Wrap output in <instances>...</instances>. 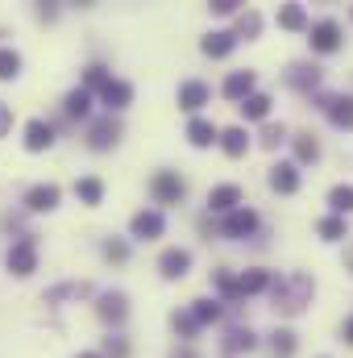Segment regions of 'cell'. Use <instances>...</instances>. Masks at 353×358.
<instances>
[{
	"instance_id": "cell-1",
	"label": "cell",
	"mask_w": 353,
	"mask_h": 358,
	"mask_svg": "<svg viewBox=\"0 0 353 358\" xmlns=\"http://www.w3.org/2000/svg\"><path fill=\"white\" fill-rule=\"evenodd\" d=\"M270 287H274V308H283V313H299L312 300V279L308 275H287Z\"/></svg>"
},
{
	"instance_id": "cell-2",
	"label": "cell",
	"mask_w": 353,
	"mask_h": 358,
	"mask_svg": "<svg viewBox=\"0 0 353 358\" xmlns=\"http://www.w3.org/2000/svg\"><path fill=\"white\" fill-rule=\"evenodd\" d=\"M33 267H38V246H33V238H21L8 250V271L13 275H33Z\"/></svg>"
},
{
	"instance_id": "cell-3",
	"label": "cell",
	"mask_w": 353,
	"mask_h": 358,
	"mask_svg": "<svg viewBox=\"0 0 353 358\" xmlns=\"http://www.w3.org/2000/svg\"><path fill=\"white\" fill-rule=\"evenodd\" d=\"M308 34H312V50H320V55H333L341 46V25L337 21H316Z\"/></svg>"
},
{
	"instance_id": "cell-4",
	"label": "cell",
	"mask_w": 353,
	"mask_h": 358,
	"mask_svg": "<svg viewBox=\"0 0 353 358\" xmlns=\"http://www.w3.org/2000/svg\"><path fill=\"white\" fill-rule=\"evenodd\" d=\"M208 208H212V213H225V217L237 213V208H241V187H237V183L212 187V192H208Z\"/></svg>"
},
{
	"instance_id": "cell-5",
	"label": "cell",
	"mask_w": 353,
	"mask_h": 358,
	"mask_svg": "<svg viewBox=\"0 0 353 358\" xmlns=\"http://www.w3.org/2000/svg\"><path fill=\"white\" fill-rule=\"evenodd\" d=\"M320 108L329 113V121H333V125L353 129V96H320Z\"/></svg>"
},
{
	"instance_id": "cell-6",
	"label": "cell",
	"mask_w": 353,
	"mask_h": 358,
	"mask_svg": "<svg viewBox=\"0 0 353 358\" xmlns=\"http://www.w3.org/2000/svg\"><path fill=\"white\" fill-rule=\"evenodd\" d=\"M150 187H154V196H158L163 204H179V200H183V192H187V187H183V179H179L175 171H158Z\"/></svg>"
},
{
	"instance_id": "cell-7",
	"label": "cell",
	"mask_w": 353,
	"mask_h": 358,
	"mask_svg": "<svg viewBox=\"0 0 353 358\" xmlns=\"http://www.w3.org/2000/svg\"><path fill=\"white\" fill-rule=\"evenodd\" d=\"M254 229H258V213L254 208H237V213L225 217V234L229 238H250Z\"/></svg>"
},
{
	"instance_id": "cell-8",
	"label": "cell",
	"mask_w": 353,
	"mask_h": 358,
	"mask_svg": "<svg viewBox=\"0 0 353 358\" xmlns=\"http://www.w3.org/2000/svg\"><path fill=\"white\" fill-rule=\"evenodd\" d=\"M287 84L299 88V92H312L320 84V67H316V63H291V67H287Z\"/></svg>"
},
{
	"instance_id": "cell-9",
	"label": "cell",
	"mask_w": 353,
	"mask_h": 358,
	"mask_svg": "<svg viewBox=\"0 0 353 358\" xmlns=\"http://www.w3.org/2000/svg\"><path fill=\"white\" fill-rule=\"evenodd\" d=\"M117 138H121V125L112 121V117H104V121H96L88 134V146L91 150H108V146H117Z\"/></svg>"
},
{
	"instance_id": "cell-10",
	"label": "cell",
	"mask_w": 353,
	"mask_h": 358,
	"mask_svg": "<svg viewBox=\"0 0 353 358\" xmlns=\"http://www.w3.org/2000/svg\"><path fill=\"white\" fill-rule=\"evenodd\" d=\"M270 187L283 192V196H291V192L299 187V167H295V163H274V167H270Z\"/></svg>"
},
{
	"instance_id": "cell-11",
	"label": "cell",
	"mask_w": 353,
	"mask_h": 358,
	"mask_svg": "<svg viewBox=\"0 0 353 358\" xmlns=\"http://www.w3.org/2000/svg\"><path fill=\"white\" fill-rule=\"evenodd\" d=\"M25 204H29L33 213H50V208H59V187H54V183H38V187H29Z\"/></svg>"
},
{
	"instance_id": "cell-12",
	"label": "cell",
	"mask_w": 353,
	"mask_h": 358,
	"mask_svg": "<svg viewBox=\"0 0 353 358\" xmlns=\"http://www.w3.org/2000/svg\"><path fill=\"white\" fill-rule=\"evenodd\" d=\"M208 84H200V80H187L183 88H179V108H187V113H195V108H204L208 104Z\"/></svg>"
},
{
	"instance_id": "cell-13",
	"label": "cell",
	"mask_w": 353,
	"mask_h": 358,
	"mask_svg": "<svg viewBox=\"0 0 353 358\" xmlns=\"http://www.w3.org/2000/svg\"><path fill=\"white\" fill-rule=\"evenodd\" d=\"M158 267H163V275L167 279H183L187 275V267H191V255L187 250H163V259H158Z\"/></svg>"
},
{
	"instance_id": "cell-14",
	"label": "cell",
	"mask_w": 353,
	"mask_h": 358,
	"mask_svg": "<svg viewBox=\"0 0 353 358\" xmlns=\"http://www.w3.org/2000/svg\"><path fill=\"white\" fill-rule=\"evenodd\" d=\"M100 96H104V104H108V113H117V108H125V104L133 100V88H129L125 80H108V84L100 88Z\"/></svg>"
},
{
	"instance_id": "cell-15",
	"label": "cell",
	"mask_w": 353,
	"mask_h": 358,
	"mask_svg": "<svg viewBox=\"0 0 353 358\" xmlns=\"http://www.w3.org/2000/svg\"><path fill=\"white\" fill-rule=\"evenodd\" d=\"M200 46H204V55H212V59H225V55L237 46V34H229V29H216V34H208Z\"/></svg>"
},
{
	"instance_id": "cell-16",
	"label": "cell",
	"mask_w": 353,
	"mask_h": 358,
	"mask_svg": "<svg viewBox=\"0 0 353 358\" xmlns=\"http://www.w3.org/2000/svg\"><path fill=\"white\" fill-rule=\"evenodd\" d=\"M158 234H163V213H154V208L146 213V208H142V213L133 217V238H146V242H150V238H158Z\"/></svg>"
},
{
	"instance_id": "cell-17",
	"label": "cell",
	"mask_w": 353,
	"mask_h": 358,
	"mask_svg": "<svg viewBox=\"0 0 353 358\" xmlns=\"http://www.w3.org/2000/svg\"><path fill=\"white\" fill-rule=\"evenodd\" d=\"M225 96L229 100H250L254 96V71H233L225 80Z\"/></svg>"
},
{
	"instance_id": "cell-18",
	"label": "cell",
	"mask_w": 353,
	"mask_h": 358,
	"mask_svg": "<svg viewBox=\"0 0 353 358\" xmlns=\"http://www.w3.org/2000/svg\"><path fill=\"white\" fill-rule=\"evenodd\" d=\"M187 138H191V146H212V142H220V129H216L212 121L195 117V121L187 125Z\"/></svg>"
},
{
	"instance_id": "cell-19",
	"label": "cell",
	"mask_w": 353,
	"mask_h": 358,
	"mask_svg": "<svg viewBox=\"0 0 353 358\" xmlns=\"http://www.w3.org/2000/svg\"><path fill=\"white\" fill-rule=\"evenodd\" d=\"M50 142H54V129L46 121H29L25 125V150H46Z\"/></svg>"
},
{
	"instance_id": "cell-20",
	"label": "cell",
	"mask_w": 353,
	"mask_h": 358,
	"mask_svg": "<svg viewBox=\"0 0 353 358\" xmlns=\"http://www.w3.org/2000/svg\"><path fill=\"white\" fill-rule=\"evenodd\" d=\"M125 313H129V308H125V296H121V292H104V296H100V317H104V321L121 325Z\"/></svg>"
},
{
	"instance_id": "cell-21",
	"label": "cell",
	"mask_w": 353,
	"mask_h": 358,
	"mask_svg": "<svg viewBox=\"0 0 353 358\" xmlns=\"http://www.w3.org/2000/svg\"><path fill=\"white\" fill-rule=\"evenodd\" d=\"M220 146H225V155H229V159H241V155H246V146H250V134H246L241 125H233V129H225V134H220Z\"/></svg>"
},
{
	"instance_id": "cell-22",
	"label": "cell",
	"mask_w": 353,
	"mask_h": 358,
	"mask_svg": "<svg viewBox=\"0 0 353 358\" xmlns=\"http://www.w3.org/2000/svg\"><path fill=\"white\" fill-rule=\"evenodd\" d=\"M270 283H274V279H270L266 271H246V275H237V296H254V292H262Z\"/></svg>"
},
{
	"instance_id": "cell-23",
	"label": "cell",
	"mask_w": 353,
	"mask_h": 358,
	"mask_svg": "<svg viewBox=\"0 0 353 358\" xmlns=\"http://www.w3.org/2000/svg\"><path fill=\"white\" fill-rule=\"evenodd\" d=\"M237 108H241L250 121H262L266 113H270V96H266V92H254V96H250V100H241Z\"/></svg>"
},
{
	"instance_id": "cell-24",
	"label": "cell",
	"mask_w": 353,
	"mask_h": 358,
	"mask_svg": "<svg viewBox=\"0 0 353 358\" xmlns=\"http://www.w3.org/2000/svg\"><path fill=\"white\" fill-rule=\"evenodd\" d=\"M75 196H80L84 204H100V200H104V183H100L96 176L80 179V183H75Z\"/></svg>"
},
{
	"instance_id": "cell-25",
	"label": "cell",
	"mask_w": 353,
	"mask_h": 358,
	"mask_svg": "<svg viewBox=\"0 0 353 358\" xmlns=\"http://www.w3.org/2000/svg\"><path fill=\"white\" fill-rule=\"evenodd\" d=\"M278 25H283V29H312V25H308V13H303L299 4H287V8L278 13Z\"/></svg>"
},
{
	"instance_id": "cell-26",
	"label": "cell",
	"mask_w": 353,
	"mask_h": 358,
	"mask_svg": "<svg viewBox=\"0 0 353 358\" xmlns=\"http://www.w3.org/2000/svg\"><path fill=\"white\" fill-rule=\"evenodd\" d=\"M329 204H333L337 217H341V213H353V187L350 183H337V187L329 192Z\"/></svg>"
},
{
	"instance_id": "cell-27",
	"label": "cell",
	"mask_w": 353,
	"mask_h": 358,
	"mask_svg": "<svg viewBox=\"0 0 353 358\" xmlns=\"http://www.w3.org/2000/svg\"><path fill=\"white\" fill-rule=\"evenodd\" d=\"M270 350H274V358H291L295 355V334H291V329H274Z\"/></svg>"
},
{
	"instance_id": "cell-28",
	"label": "cell",
	"mask_w": 353,
	"mask_h": 358,
	"mask_svg": "<svg viewBox=\"0 0 353 358\" xmlns=\"http://www.w3.org/2000/svg\"><path fill=\"white\" fill-rule=\"evenodd\" d=\"M295 159H299V163H316V159H320V142H316L312 134L295 138Z\"/></svg>"
},
{
	"instance_id": "cell-29",
	"label": "cell",
	"mask_w": 353,
	"mask_h": 358,
	"mask_svg": "<svg viewBox=\"0 0 353 358\" xmlns=\"http://www.w3.org/2000/svg\"><path fill=\"white\" fill-rule=\"evenodd\" d=\"M67 117H88V108H91V96H88V88H75L71 96H67Z\"/></svg>"
},
{
	"instance_id": "cell-30",
	"label": "cell",
	"mask_w": 353,
	"mask_h": 358,
	"mask_svg": "<svg viewBox=\"0 0 353 358\" xmlns=\"http://www.w3.org/2000/svg\"><path fill=\"white\" fill-rule=\"evenodd\" d=\"M316 234H320L324 242H337V238H345V217H324V221L316 225Z\"/></svg>"
},
{
	"instance_id": "cell-31",
	"label": "cell",
	"mask_w": 353,
	"mask_h": 358,
	"mask_svg": "<svg viewBox=\"0 0 353 358\" xmlns=\"http://www.w3.org/2000/svg\"><path fill=\"white\" fill-rule=\"evenodd\" d=\"M216 317H220V304L195 300V308H191V321H195V325H208V321H216Z\"/></svg>"
},
{
	"instance_id": "cell-32",
	"label": "cell",
	"mask_w": 353,
	"mask_h": 358,
	"mask_svg": "<svg viewBox=\"0 0 353 358\" xmlns=\"http://www.w3.org/2000/svg\"><path fill=\"white\" fill-rule=\"evenodd\" d=\"M258 29H262V17H258L254 8H250V13H241V21H237V34L250 42V38H258Z\"/></svg>"
},
{
	"instance_id": "cell-33",
	"label": "cell",
	"mask_w": 353,
	"mask_h": 358,
	"mask_svg": "<svg viewBox=\"0 0 353 358\" xmlns=\"http://www.w3.org/2000/svg\"><path fill=\"white\" fill-rule=\"evenodd\" d=\"M21 71V59H17V50H4L0 46V80H13Z\"/></svg>"
},
{
	"instance_id": "cell-34",
	"label": "cell",
	"mask_w": 353,
	"mask_h": 358,
	"mask_svg": "<svg viewBox=\"0 0 353 358\" xmlns=\"http://www.w3.org/2000/svg\"><path fill=\"white\" fill-rule=\"evenodd\" d=\"M225 346H229V350H250V346H254V334H250V329H233V334L225 338Z\"/></svg>"
},
{
	"instance_id": "cell-35",
	"label": "cell",
	"mask_w": 353,
	"mask_h": 358,
	"mask_svg": "<svg viewBox=\"0 0 353 358\" xmlns=\"http://www.w3.org/2000/svg\"><path fill=\"white\" fill-rule=\"evenodd\" d=\"M104 255H108L112 263H125V259H129V246H125V242H104Z\"/></svg>"
},
{
	"instance_id": "cell-36",
	"label": "cell",
	"mask_w": 353,
	"mask_h": 358,
	"mask_svg": "<svg viewBox=\"0 0 353 358\" xmlns=\"http://www.w3.org/2000/svg\"><path fill=\"white\" fill-rule=\"evenodd\" d=\"M104 84H108V71H104L100 63H91L88 67V88H104Z\"/></svg>"
},
{
	"instance_id": "cell-37",
	"label": "cell",
	"mask_w": 353,
	"mask_h": 358,
	"mask_svg": "<svg viewBox=\"0 0 353 358\" xmlns=\"http://www.w3.org/2000/svg\"><path fill=\"white\" fill-rule=\"evenodd\" d=\"M283 134H287L283 125H266V134H262V146H270V150H274V146L283 142Z\"/></svg>"
},
{
	"instance_id": "cell-38",
	"label": "cell",
	"mask_w": 353,
	"mask_h": 358,
	"mask_svg": "<svg viewBox=\"0 0 353 358\" xmlns=\"http://www.w3.org/2000/svg\"><path fill=\"white\" fill-rule=\"evenodd\" d=\"M212 13L229 17V13H237V0H212Z\"/></svg>"
},
{
	"instance_id": "cell-39",
	"label": "cell",
	"mask_w": 353,
	"mask_h": 358,
	"mask_svg": "<svg viewBox=\"0 0 353 358\" xmlns=\"http://www.w3.org/2000/svg\"><path fill=\"white\" fill-rule=\"evenodd\" d=\"M8 125H13V113H8V104H0V138L8 134Z\"/></svg>"
},
{
	"instance_id": "cell-40",
	"label": "cell",
	"mask_w": 353,
	"mask_h": 358,
	"mask_svg": "<svg viewBox=\"0 0 353 358\" xmlns=\"http://www.w3.org/2000/svg\"><path fill=\"white\" fill-rule=\"evenodd\" d=\"M104 350H108L112 358H121V355H125V342H117V338H108V342H104Z\"/></svg>"
},
{
	"instance_id": "cell-41",
	"label": "cell",
	"mask_w": 353,
	"mask_h": 358,
	"mask_svg": "<svg viewBox=\"0 0 353 358\" xmlns=\"http://www.w3.org/2000/svg\"><path fill=\"white\" fill-rule=\"evenodd\" d=\"M341 334H345V342H353V317L345 321V329H341Z\"/></svg>"
},
{
	"instance_id": "cell-42",
	"label": "cell",
	"mask_w": 353,
	"mask_h": 358,
	"mask_svg": "<svg viewBox=\"0 0 353 358\" xmlns=\"http://www.w3.org/2000/svg\"><path fill=\"white\" fill-rule=\"evenodd\" d=\"M80 358H100V355H80Z\"/></svg>"
}]
</instances>
